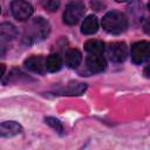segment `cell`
Segmentation results:
<instances>
[{
  "mask_svg": "<svg viewBox=\"0 0 150 150\" xmlns=\"http://www.w3.org/2000/svg\"><path fill=\"white\" fill-rule=\"evenodd\" d=\"M87 84L82 82H70L67 87L60 89L57 93L60 95H81L86 91Z\"/></svg>",
  "mask_w": 150,
  "mask_h": 150,
  "instance_id": "cell-11",
  "label": "cell"
},
{
  "mask_svg": "<svg viewBox=\"0 0 150 150\" xmlns=\"http://www.w3.org/2000/svg\"><path fill=\"white\" fill-rule=\"evenodd\" d=\"M25 68L28 69L29 71H33L35 74H43L46 71V66H45V59L40 55H33L25 60L23 63Z\"/></svg>",
  "mask_w": 150,
  "mask_h": 150,
  "instance_id": "cell-8",
  "label": "cell"
},
{
  "mask_svg": "<svg viewBox=\"0 0 150 150\" xmlns=\"http://www.w3.org/2000/svg\"><path fill=\"white\" fill-rule=\"evenodd\" d=\"M83 47L90 54H102L104 50V43L101 40H88Z\"/></svg>",
  "mask_w": 150,
  "mask_h": 150,
  "instance_id": "cell-15",
  "label": "cell"
},
{
  "mask_svg": "<svg viewBox=\"0 0 150 150\" xmlns=\"http://www.w3.org/2000/svg\"><path fill=\"white\" fill-rule=\"evenodd\" d=\"M90 5H91V7H93L95 11H97V12L102 11L103 8H105V4H104L102 0H91V1H90Z\"/></svg>",
  "mask_w": 150,
  "mask_h": 150,
  "instance_id": "cell-18",
  "label": "cell"
},
{
  "mask_svg": "<svg viewBox=\"0 0 150 150\" xmlns=\"http://www.w3.org/2000/svg\"><path fill=\"white\" fill-rule=\"evenodd\" d=\"M50 32L49 22L42 16H38L33 19L25 28L23 33V42L26 45H34L42 40H45Z\"/></svg>",
  "mask_w": 150,
  "mask_h": 150,
  "instance_id": "cell-1",
  "label": "cell"
},
{
  "mask_svg": "<svg viewBox=\"0 0 150 150\" xmlns=\"http://www.w3.org/2000/svg\"><path fill=\"white\" fill-rule=\"evenodd\" d=\"M64 60H66V63H67V66H68L69 68L75 69V68H77V67L81 64L82 55H81V53H80L79 49L71 48V49H69V50L66 52Z\"/></svg>",
  "mask_w": 150,
  "mask_h": 150,
  "instance_id": "cell-12",
  "label": "cell"
},
{
  "mask_svg": "<svg viewBox=\"0 0 150 150\" xmlns=\"http://www.w3.org/2000/svg\"><path fill=\"white\" fill-rule=\"evenodd\" d=\"M60 7V1L59 0H48L45 4V8L48 9L49 12H55Z\"/></svg>",
  "mask_w": 150,
  "mask_h": 150,
  "instance_id": "cell-17",
  "label": "cell"
},
{
  "mask_svg": "<svg viewBox=\"0 0 150 150\" xmlns=\"http://www.w3.org/2000/svg\"><path fill=\"white\" fill-rule=\"evenodd\" d=\"M5 70H6V66H5L4 63H0V79L2 77V75H4Z\"/></svg>",
  "mask_w": 150,
  "mask_h": 150,
  "instance_id": "cell-19",
  "label": "cell"
},
{
  "mask_svg": "<svg viewBox=\"0 0 150 150\" xmlns=\"http://www.w3.org/2000/svg\"><path fill=\"white\" fill-rule=\"evenodd\" d=\"M107 67L105 60L101 56V54H91L86 60V69L89 74L102 73Z\"/></svg>",
  "mask_w": 150,
  "mask_h": 150,
  "instance_id": "cell-7",
  "label": "cell"
},
{
  "mask_svg": "<svg viewBox=\"0 0 150 150\" xmlns=\"http://www.w3.org/2000/svg\"><path fill=\"white\" fill-rule=\"evenodd\" d=\"M150 56V45L148 41H138L131 46V60L136 64L145 62Z\"/></svg>",
  "mask_w": 150,
  "mask_h": 150,
  "instance_id": "cell-5",
  "label": "cell"
},
{
  "mask_svg": "<svg viewBox=\"0 0 150 150\" xmlns=\"http://www.w3.org/2000/svg\"><path fill=\"white\" fill-rule=\"evenodd\" d=\"M98 29V21L97 18L95 15H89L84 19L82 27H81V32L86 35H91L95 34Z\"/></svg>",
  "mask_w": 150,
  "mask_h": 150,
  "instance_id": "cell-13",
  "label": "cell"
},
{
  "mask_svg": "<svg viewBox=\"0 0 150 150\" xmlns=\"http://www.w3.org/2000/svg\"><path fill=\"white\" fill-rule=\"evenodd\" d=\"M84 12H86L84 4L80 0H73L66 6L63 13V22L70 26L76 25L84 15Z\"/></svg>",
  "mask_w": 150,
  "mask_h": 150,
  "instance_id": "cell-3",
  "label": "cell"
},
{
  "mask_svg": "<svg viewBox=\"0 0 150 150\" xmlns=\"http://www.w3.org/2000/svg\"><path fill=\"white\" fill-rule=\"evenodd\" d=\"M11 11L16 20L23 21L29 19L33 14V6L25 0H13L11 4Z\"/></svg>",
  "mask_w": 150,
  "mask_h": 150,
  "instance_id": "cell-4",
  "label": "cell"
},
{
  "mask_svg": "<svg viewBox=\"0 0 150 150\" xmlns=\"http://www.w3.org/2000/svg\"><path fill=\"white\" fill-rule=\"evenodd\" d=\"M115 1H117V2H124V1H127V0H115Z\"/></svg>",
  "mask_w": 150,
  "mask_h": 150,
  "instance_id": "cell-20",
  "label": "cell"
},
{
  "mask_svg": "<svg viewBox=\"0 0 150 150\" xmlns=\"http://www.w3.org/2000/svg\"><path fill=\"white\" fill-rule=\"evenodd\" d=\"M102 26L110 34H121L127 29L128 20L122 12L110 11L103 16Z\"/></svg>",
  "mask_w": 150,
  "mask_h": 150,
  "instance_id": "cell-2",
  "label": "cell"
},
{
  "mask_svg": "<svg viewBox=\"0 0 150 150\" xmlns=\"http://www.w3.org/2000/svg\"><path fill=\"white\" fill-rule=\"evenodd\" d=\"M45 122H46L49 127H52L59 135H63V127H62L61 122H60L57 118L49 116V117H46V118H45Z\"/></svg>",
  "mask_w": 150,
  "mask_h": 150,
  "instance_id": "cell-16",
  "label": "cell"
},
{
  "mask_svg": "<svg viewBox=\"0 0 150 150\" xmlns=\"http://www.w3.org/2000/svg\"><path fill=\"white\" fill-rule=\"evenodd\" d=\"M16 36H18V30L14 25L9 22L0 23V42L13 41Z\"/></svg>",
  "mask_w": 150,
  "mask_h": 150,
  "instance_id": "cell-10",
  "label": "cell"
},
{
  "mask_svg": "<svg viewBox=\"0 0 150 150\" xmlns=\"http://www.w3.org/2000/svg\"><path fill=\"white\" fill-rule=\"evenodd\" d=\"M22 132V127L15 121L0 123V137H13Z\"/></svg>",
  "mask_w": 150,
  "mask_h": 150,
  "instance_id": "cell-9",
  "label": "cell"
},
{
  "mask_svg": "<svg viewBox=\"0 0 150 150\" xmlns=\"http://www.w3.org/2000/svg\"><path fill=\"white\" fill-rule=\"evenodd\" d=\"M45 66H46V70L50 71V73H55L59 71L62 67V61L61 57L57 54H50L46 60H45Z\"/></svg>",
  "mask_w": 150,
  "mask_h": 150,
  "instance_id": "cell-14",
  "label": "cell"
},
{
  "mask_svg": "<svg viewBox=\"0 0 150 150\" xmlns=\"http://www.w3.org/2000/svg\"><path fill=\"white\" fill-rule=\"evenodd\" d=\"M0 12H1V7H0Z\"/></svg>",
  "mask_w": 150,
  "mask_h": 150,
  "instance_id": "cell-21",
  "label": "cell"
},
{
  "mask_svg": "<svg viewBox=\"0 0 150 150\" xmlns=\"http://www.w3.org/2000/svg\"><path fill=\"white\" fill-rule=\"evenodd\" d=\"M107 53L110 61L121 63L127 59V55H128L127 45L124 42H112L109 45Z\"/></svg>",
  "mask_w": 150,
  "mask_h": 150,
  "instance_id": "cell-6",
  "label": "cell"
}]
</instances>
